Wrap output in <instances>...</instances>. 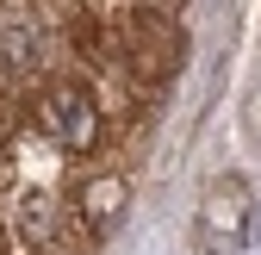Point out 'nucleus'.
Here are the masks:
<instances>
[{"label":"nucleus","mask_w":261,"mask_h":255,"mask_svg":"<svg viewBox=\"0 0 261 255\" xmlns=\"http://www.w3.org/2000/svg\"><path fill=\"white\" fill-rule=\"evenodd\" d=\"M44 50V31H38V13L25 0H7L0 7V69H31Z\"/></svg>","instance_id":"7ed1b4c3"},{"label":"nucleus","mask_w":261,"mask_h":255,"mask_svg":"<svg viewBox=\"0 0 261 255\" xmlns=\"http://www.w3.org/2000/svg\"><path fill=\"white\" fill-rule=\"evenodd\" d=\"M38 124H44V137L56 149H69V156H87L93 137H100V106H93V93L81 81H62L44 93V106H38Z\"/></svg>","instance_id":"f03ea898"},{"label":"nucleus","mask_w":261,"mask_h":255,"mask_svg":"<svg viewBox=\"0 0 261 255\" xmlns=\"http://www.w3.org/2000/svg\"><path fill=\"white\" fill-rule=\"evenodd\" d=\"M124 199H130L124 174H93V181H81V224H87L93 237H106V231L118 224Z\"/></svg>","instance_id":"20e7f679"},{"label":"nucleus","mask_w":261,"mask_h":255,"mask_svg":"<svg viewBox=\"0 0 261 255\" xmlns=\"http://www.w3.org/2000/svg\"><path fill=\"white\" fill-rule=\"evenodd\" d=\"M255 237V193L243 174H218L199 206H193V224H187V243L193 255H243Z\"/></svg>","instance_id":"f257e3e1"},{"label":"nucleus","mask_w":261,"mask_h":255,"mask_svg":"<svg viewBox=\"0 0 261 255\" xmlns=\"http://www.w3.org/2000/svg\"><path fill=\"white\" fill-rule=\"evenodd\" d=\"M249 143H255V149H261V87H255V93H249Z\"/></svg>","instance_id":"39448f33"}]
</instances>
